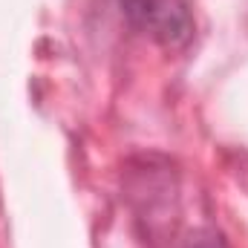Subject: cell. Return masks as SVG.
I'll return each instance as SVG.
<instances>
[{
    "instance_id": "6da1fadb",
    "label": "cell",
    "mask_w": 248,
    "mask_h": 248,
    "mask_svg": "<svg viewBox=\"0 0 248 248\" xmlns=\"http://www.w3.org/2000/svg\"><path fill=\"white\" fill-rule=\"evenodd\" d=\"M122 15L168 49H182L193 38V15L185 0H119Z\"/></svg>"
},
{
    "instance_id": "7a4b0ae2",
    "label": "cell",
    "mask_w": 248,
    "mask_h": 248,
    "mask_svg": "<svg viewBox=\"0 0 248 248\" xmlns=\"http://www.w3.org/2000/svg\"><path fill=\"white\" fill-rule=\"evenodd\" d=\"M179 248H228V243H225L222 231H217L211 225H199L182 240Z\"/></svg>"
}]
</instances>
